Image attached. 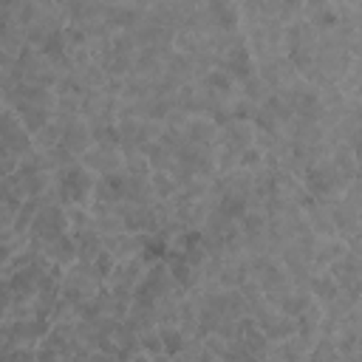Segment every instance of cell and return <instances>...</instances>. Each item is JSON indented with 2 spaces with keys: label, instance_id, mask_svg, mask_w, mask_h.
I'll return each mask as SVG.
<instances>
[{
  "label": "cell",
  "instance_id": "obj_23",
  "mask_svg": "<svg viewBox=\"0 0 362 362\" xmlns=\"http://www.w3.org/2000/svg\"><path fill=\"white\" fill-rule=\"evenodd\" d=\"M328 209H331V218H334V229H337V238L342 240H351L354 235L362 232V215L339 195L334 201H328Z\"/></svg>",
  "mask_w": 362,
  "mask_h": 362
},
{
  "label": "cell",
  "instance_id": "obj_29",
  "mask_svg": "<svg viewBox=\"0 0 362 362\" xmlns=\"http://www.w3.org/2000/svg\"><path fill=\"white\" fill-rule=\"evenodd\" d=\"M90 218H93V226H96V232L102 238L124 232V221H122L119 204H90Z\"/></svg>",
  "mask_w": 362,
  "mask_h": 362
},
{
  "label": "cell",
  "instance_id": "obj_6",
  "mask_svg": "<svg viewBox=\"0 0 362 362\" xmlns=\"http://www.w3.org/2000/svg\"><path fill=\"white\" fill-rule=\"evenodd\" d=\"M320 45V31L303 17L291 25H286V37H283V54L288 57V62L297 68L300 76H305L314 65V54Z\"/></svg>",
  "mask_w": 362,
  "mask_h": 362
},
{
  "label": "cell",
  "instance_id": "obj_45",
  "mask_svg": "<svg viewBox=\"0 0 362 362\" xmlns=\"http://www.w3.org/2000/svg\"><path fill=\"white\" fill-rule=\"evenodd\" d=\"M342 198L362 215V175L356 178V181H351L348 187H345V192H342Z\"/></svg>",
  "mask_w": 362,
  "mask_h": 362
},
{
  "label": "cell",
  "instance_id": "obj_24",
  "mask_svg": "<svg viewBox=\"0 0 362 362\" xmlns=\"http://www.w3.org/2000/svg\"><path fill=\"white\" fill-rule=\"evenodd\" d=\"M303 17L320 31V34H328L339 25V3H328V0H311V3H303Z\"/></svg>",
  "mask_w": 362,
  "mask_h": 362
},
{
  "label": "cell",
  "instance_id": "obj_7",
  "mask_svg": "<svg viewBox=\"0 0 362 362\" xmlns=\"http://www.w3.org/2000/svg\"><path fill=\"white\" fill-rule=\"evenodd\" d=\"M51 320H42V317H14V320H3V345H0V354H8L14 348H37L48 331H51Z\"/></svg>",
  "mask_w": 362,
  "mask_h": 362
},
{
  "label": "cell",
  "instance_id": "obj_13",
  "mask_svg": "<svg viewBox=\"0 0 362 362\" xmlns=\"http://www.w3.org/2000/svg\"><path fill=\"white\" fill-rule=\"evenodd\" d=\"M144 272H147V263L141 260V257H133V260H122V263H116L113 266V272H110V277H107V288L122 300V303H133V294H136V288H139V283H141V277H144Z\"/></svg>",
  "mask_w": 362,
  "mask_h": 362
},
{
  "label": "cell",
  "instance_id": "obj_26",
  "mask_svg": "<svg viewBox=\"0 0 362 362\" xmlns=\"http://www.w3.org/2000/svg\"><path fill=\"white\" fill-rule=\"evenodd\" d=\"M76 238V263H96L99 255L105 252V238L96 232V226H82L71 232Z\"/></svg>",
  "mask_w": 362,
  "mask_h": 362
},
{
  "label": "cell",
  "instance_id": "obj_43",
  "mask_svg": "<svg viewBox=\"0 0 362 362\" xmlns=\"http://www.w3.org/2000/svg\"><path fill=\"white\" fill-rule=\"evenodd\" d=\"M257 110H260V105H255V102H249V99H243V96H238V99L232 102V119H235V122H255Z\"/></svg>",
  "mask_w": 362,
  "mask_h": 362
},
{
  "label": "cell",
  "instance_id": "obj_50",
  "mask_svg": "<svg viewBox=\"0 0 362 362\" xmlns=\"http://www.w3.org/2000/svg\"><path fill=\"white\" fill-rule=\"evenodd\" d=\"M90 362H116V359L107 356V354H102V351H93V354H90Z\"/></svg>",
  "mask_w": 362,
  "mask_h": 362
},
{
  "label": "cell",
  "instance_id": "obj_52",
  "mask_svg": "<svg viewBox=\"0 0 362 362\" xmlns=\"http://www.w3.org/2000/svg\"><path fill=\"white\" fill-rule=\"evenodd\" d=\"M342 362H362L356 354H348V356H342Z\"/></svg>",
  "mask_w": 362,
  "mask_h": 362
},
{
  "label": "cell",
  "instance_id": "obj_36",
  "mask_svg": "<svg viewBox=\"0 0 362 362\" xmlns=\"http://www.w3.org/2000/svg\"><path fill=\"white\" fill-rule=\"evenodd\" d=\"M308 291H311V297H314L320 305H328L342 288H339V283L334 280L331 272H317V274L311 277V283H308Z\"/></svg>",
  "mask_w": 362,
  "mask_h": 362
},
{
  "label": "cell",
  "instance_id": "obj_18",
  "mask_svg": "<svg viewBox=\"0 0 362 362\" xmlns=\"http://www.w3.org/2000/svg\"><path fill=\"white\" fill-rule=\"evenodd\" d=\"M229 345L243 351V354H249V356H255V359H266L274 342H269V337L255 325L252 317H243L240 325H238V334H235V339Z\"/></svg>",
  "mask_w": 362,
  "mask_h": 362
},
{
  "label": "cell",
  "instance_id": "obj_9",
  "mask_svg": "<svg viewBox=\"0 0 362 362\" xmlns=\"http://www.w3.org/2000/svg\"><path fill=\"white\" fill-rule=\"evenodd\" d=\"M164 124L161 122H147V119H136V116H119V147L124 156H136L144 153V147L150 141H156L161 136Z\"/></svg>",
  "mask_w": 362,
  "mask_h": 362
},
{
  "label": "cell",
  "instance_id": "obj_21",
  "mask_svg": "<svg viewBox=\"0 0 362 362\" xmlns=\"http://www.w3.org/2000/svg\"><path fill=\"white\" fill-rule=\"evenodd\" d=\"M206 31H240V3L209 0L204 3Z\"/></svg>",
  "mask_w": 362,
  "mask_h": 362
},
{
  "label": "cell",
  "instance_id": "obj_25",
  "mask_svg": "<svg viewBox=\"0 0 362 362\" xmlns=\"http://www.w3.org/2000/svg\"><path fill=\"white\" fill-rule=\"evenodd\" d=\"M105 8H107V3H96V0H68V3H62L68 25L99 23V20H105Z\"/></svg>",
  "mask_w": 362,
  "mask_h": 362
},
{
  "label": "cell",
  "instance_id": "obj_38",
  "mask_svg": "<svg viewBox=\"0 0 362 362\" xmlns=\"http://www.w3.org/2000/svg\"><path fill=\"white\" fill-rule=\"evenodd\" d=\"M308 362H342V354H339V345L334 342V337L320 334L317 342L308 348Z\"/></svg>",
  "mask_w": 362,
  "mask_h": 362
},
{
  "label": "cell",
  "instance_id": "obj_17",
  "mask_svg": "<svg viewBox=\"0 0 362 362\" xmlns=\"http://www.w3.org/2000/svg\"><path fill=\"white\" fill-rule=\"evenodd\" d=\"M257 76L272 88V93H280L286 88H291L297 79H303L297 74V68L288 62V57H274V59H266V62H257Z\"/></svg>",
  "mask_w": 362,
  "mask_h": 362
},
{
  "label": "cell",
  "instance_id": "obj_48",
  "mask_svg": "<svg viewBox=\"0 0 362 362\" xmlns=\"http://www.w3.org/2000/svg\"><path fill=\"white\" fill-rule=\"evenodd\" d=\"M34 362H65L57 351H51V348H45V345H37V359Z\"/></svg>",
  "mask_w": 362,
  "mask_h": 362
},
{
  "label": "cell",
  "instance_id": "obj_33",
  "mask_svg": "<svg viewBox=\"0 0 362 362\" xmlns=\"http://www.w3.org/2000/svg\"><path fill=\"white\" fill-rule=\"evenodd\" d=\"M42 255H45L54 266L68 269V266H74V263H76V238L68 232V235L57 238L54 243H48V246L42 249Z\"/></svg>",
  "mask_w": 362,
  "mask_h": 362
},
{
  "label": "cell",
  "instance_id": "obj_40",
  "mask_svg": "<svg viewBox=\"0 0 362 362\" xmlns=\"http://www.w3.org/2000/svg\"><path fill=\"white\" fill-rule=\"evenodd\" d=\"M238 88H240V96H243V99H249V102H255V105H263V102L272 96V88H269L260 76H252V79L240 82Z\"/></svg>",
  "mask_w": 362,
  "mask_h": 362
},
{
  "label": "cell",
  "instance_id": "obj_2",
  "mask_svg": "<svg viewBox=\"0 0 362 362\" xmlns=\"http://www.w3.org/2000/svg\"><path fill=\"white\" fill-rule=\"evenodd\" d=\"M351 68H354L351 42L339 31H328V34H320L314 65L303 79L314 88H331V85H342V79L351 74Z\"/></svg>",
  "mask_w": 362,
  "mask_h": 362
},
{
  "label": "cell",
  "instance_id": "obj_32",
  "mask_svg": "<svg viewBox=\"0 0 362 362\" xmlns=\"http://www.w3.org/2000/svg\"><path fill=\"white\" fill-rule=\"evenodd\" d=\"M294 325H297V339H303L308 348L317 342V337L322 334V305L320 303H311L297 320H294Z\"/></svg>",
  "mask_w": 362,
  "mask_h": 362
},
{
  "label": "cell",
  "instance_id": "obj_31",
  "mask_svg": "<svg viewBox=\"0 0 362 362\" xmlns=\"http://www.w3.org/2000/svg\"><path fill=\"white\" fill-rule=\"evenodd\" d=\"M348 243L342 238H317V249H314V274L317 272H328L339 257H345Z\"/></svg>",
  "mask_w": 362,
  "mask_h": 362
},
{
  "label": "cell",
  "instance_id": "obj_41",
  "mask_svg": "<svg viewBox=\"0 0 362 362\" xmlns=\"http://www.w3.org/2000/svg\"><path fill=\"white\" fill-rule=\"evenodd\" d=\"M339 90H342L348 99L362 102V62H356V59H354V68H351V74L342 79Z\"/></svg>",
  "mask_w": 362,
  "mask_h": 362
},
{
  "label": "cell",
  "instance_id": "obj_44",
  "mask_svg": "<svg viewBox=\"0 0 362 362\" xmlns=\"http://www.w3.org/2000/svg\"><path fill=\"white\" fill-rule=\"evenodd\" d=\"M139 339H141V354H147V356H158V354H164V345H161V334H158V328L144 331Z\"/></svg>",
  "mask_w": 362,
  "mask_h": 362
},
{
  "label": "cell",
  "instance_id": "obj_20",
  "mask_svg": "<svg viewBox=\"0 0 362 362\" xmlns=\"http://www.w3.org/2000/svg\"><path fill=\"white\" fill-rule=\"evenodd\" d=\"M147 6H150V3H107V8H105V23H107V28H110L113 34H119V31H133V28L144 20Z\"/></svg>",
  "mask_w": 362,
  "mask_h": 362
},
{
  "label": "cell",
  "instance_id": "obj_12",
  "mask_svg": "<svg viewBox=\"0 0 362 362\" xmlns=\"http://www.w3.org/2000/svg\"><path fill=\"white\" fill-rule=\"evenodd\" d=\"M280 96L286 99V105L291 107L294 119H314L320 122L325 107H322V99H320V88L308 85L305 79H297L291 88L280 90Z\"/></svg>",
  "mask_w": 362,
  "mask_h": 362
},
{
  "label": "cell",
  "instance_id": "obj_8",
  "mask_svg": "<svg viewBox=\"0 0 362 362\" xmlns=\"http://www.w3.org/2000/svg\"><path fill=\"white\" fill-rule=\"evenodd\" d=\"M68 232H71L68 209H65L62 204H57V201H45V204L40 206V212H37L31 229H28V243L42 252L48 243H54L57 238H62V235H68Z\"/></svg>",
  "mask_w": 362,
  "mask_h": 362
},
{
  "label": "cell",
  "instance_id": "obj_5",
  "mask_svg": "<svg viewBox=\"0 0 362 362\" xmlns=\"http://www.w3.org/2000/svg\"><path fill=\"white\" fill-rule=\"evenodd\" d=\"M255 144V124L252 122H226L218 133L215 141V156H218V175L238 170L240 156Z\"/></svg>",
  "mask_w": 362,
  "mask_h": 362
},
{
  "label": "cell",
  "instance_id": "obj_39",
  "mask_svg": "<svg viewBox=\"0 0 362 362\" xmlns=\"http://www.w3.org/2000/svg\"><path fill=\"white\" fill-rule=\"evenodd\" d=\"M150 184H153V192H156V201H173L178 195V181L170 175V173H153L150 175Z\"/></svg>",
  "mask_w": 362,
  "mask_h": 362
},
{
  "label": "cell",
  "instance_id": "obj_22",
  "mask_svg": "<svg viewBox=\"0 0 362 362\" xmlns=\"http://www.w3.org/2000/svg\"><path fill=\"white\" fill-rule=\"evenodd\" d=\"M82 164L96 175H110V173H119L124 170V153L119 147H105V144H93L85 156H82Z\"/></svg>",
  "mask_w": 362,
  "mask_h": 362
},
{
  "label": "cell",
  "instance_id": "obj_34",
  "mask_svg": "<svg viewBox=\"0 0 362 362\" xmlns=\"http://www.w3.org/2000/svg\"><path fill=\"white\" fill-rule=\"evenodd\" d=\"M328 158H331L334 170L339 173V178L345 181V187H348L351 181H356V178H359V170H356V158H354V147H348V144H334Z\"/></svg>",
  "mask_w": 362,
  "mask_h": 362
},
{
  "label": "cell",
  "instance_id": "obj_51",
  "mask_svg": "<svg viewBox=\"0 0 362 362\" xmlns=\"http://www.w3.org/2000/svg\"><path fill=\"white\" fill-rule=\"evenodd\" d=\"M130 362H153V356H147V354H139L136 359H130Z\"/></svg>",
  "mask_w": 362,
  "mask_h": 362
},
{
  "label": "cell",
  "instance_id": "obj_46",
  "mask_svg": "<svg viewBox=\"0 0 362 362\" xmlns=\"http://www.w3.org/2000/svg\"><path fill=\"white\" fill-rule=\"evenodd\" d=\"M37 348H14L8 354H0V362H34Z\"/></svg>",
  "mask_w": 362,
  "mask_h": 362
},
{
  "label": "cell",
  "instance_id": "obj_49",
  "mask_svg": "<svg viewBox=\"0 0 362 362\" xmlns=\"http://www.w3.org/2000/svg\"><path fill=\"white\" fill-rule=\"evenodd\" d=\"M354 158H356V170H359V175H362V139L354 141Z\"/></svg>",
  "mask_w": 362,
  "mask_h": 362
},
{
  "label": "cell",
  "instance_id": "obj_42",
  "mask_svg": "<svg viewBox=\"0 0 362 362\" xmlns=\"http://www.w3.org/2000/svg\"><path fill=\"white\" fill-rule=\"evenodd\" d=\"M240 170H249V173H260V170H266V153L257 147V144H252L243 156H240V164H238Z\"/></svg>",
  "mask_w": 362,
  "mask_h": 362
},
{
  "label": "cell",
  "instance_id": "obj_4",
  "mask_svg": "<svg viewBox=\"0 0 362 362\" xmlns=\"http://www.w3.org/2000/svg\"><path fill=\"white\" fill-rule=\"evenodd\" d=\"M93 189H96V175L82 161H74V164L54 173L51 192H54L57 204H62L65 209L68 206H90L93 204Z\"/></svg>",
  "mask_w": 362,
  "mask_h": 362
},
{
  "label": "cell",
  "instance_id": "obj_37",
  "mask_svg": "<svg viewBox=\"0 0 362 362\" xmlns=\"http://www.w3.org/2000/svg\"><path fill=\"white\" fill-rule=\"evenodd\" d=\"M158 334H161V345H164V354L170 356V359H175L178 354H184L187 351V345L192 342L178 325H158Z\"/></svg>",
  "mask_w": 362,
  "mask_h": 362
},
{
  "label": "cell",
  "instance_id": "obj_27",
  "mask_svg": "<svg viewBox=\"0 0 362 362\" xmlns=\"http://www.w3.org/2000/svg\"><path fill=\"white\" fill-rule=\"evenodd\" d=\"M286 136L294 144H305V147H317V144L328 141L325 127L320 122H314V119H291V124L286 127Z\"/></svg>",
  "mask_w": 362,
  "mask_h": 362
},
{
  "label": "cell",
  "instance_id": "obj_11",
  "mask_svg": "<svg viewBox=\"0 0 362 362\" xmlns=\"http://www.w3.org/2000/svg\"><path fill=\"white\" fill-rule=\"evenodd\" d=\"M249 317H252L255 325L269 337V342H286V339H291V337L297 334L294 320L286 317L272 300H260V303L249 311Z\"/></svg>",
  "mask_w": 362,
  "mask_h": 362
},
{
  "label": "cell",
  "instance_id": "obj_47",
  "mask_svg": "<svg viewBox=\"0 0 362 362\" xmlns=\"http://www.w3.org/2000/svg\"><path fill=\"white\" fill-rule=\"evenodd\" d=\"M221 362H263V359H255V356H249V354H243V351L229 345V351L221 356Z\"/></svg>",
  "mask_w": 362,
  "mask_h": 362
},
{
  "label": "cell",
  "instance_id": "obj_19",
  "mask_svg": "<svg viewBox=\"0 0 362 362\" xmlns=\"http://www.w3.org/2000/svg\"><path fill=\"white\" fill-rule=\"evenodd\" d=\"M300 209H303V215H305L308 229H311L317 238H337L328 201H320V198H314V195L305 192V195L300 198Z\"/></svg>",
  "mask_w": 362,
  "mask_h": 362
},
{
  "label": "cell",
  "instance_id": "obj_3",
  "mask_svg": "<svg viewBox=\"0 0 362 362\" xmlns=\"http://www.w3.org/2000/svg\"><path fill=\"white\" fill-rule=\"evenodd\" d=\"M37 150L34 136L23 127V122L17 119V113L11 107H3V124H0V173L14 175L20 161L25 156H31Z\"/></svg>",
  "mask_w": 362,
  "mask_h": 362
},
{
  "label": "cell",
  "instance_id": "obj_15",
  "mask_svg": "<svg viewBox=\"0 0 362 362\" xmlns=\"http://www.w3.org/2000/svg\"><path fill=\"white\" fill-rule=\"evenodd\" d=\"M218 68H223L238 85L246 82V79H252V76H257V59H255V54H252V48H249L246 40L238 42L235 48H229V51L218 59Z\"/></svg>",
  "mask_w": 362,
  "mask_h": 362
},
{
  "label": "cell",
  "instance_id": "obj_1",
  "mask_svg": "<svg viewBox=\"0 0 362 362\" xmlns=\"http://www.w3.org/2000/svg\"><path fill=\"white\" fill-rule=\"evenodd\" d=\"M3 102L6 107H11L17 113V119L23 122V127L37 136L40 130H45L54 116H57V90L51 88H40V85H28V82H20L8 90H3Z\"/></svg>",
  "mask_w": 362,
  "mask_h": 362
},
{
  "label": "cell",
  "instance_id": "obj_10",
  "mask_svg": "<svg viewBox=\"0 0 362 362\" xmlns=\"http://www.w3.org/2000/svg\"><path fill=\"white\" fill-rule=\"evenodd\" d=\"M300 181H303L305 192L314 195V198H320V201H334V198H339V195L345 192V181H342L339 173L334 170L331 158H322V161L311 164V167L303 173Z\"/></svg>",
  "mask_w": 362,
  "mask_h": 362
},
{
  "label": "cell",
  "instance_id": "obj_28",
  "mask_svg": "<svg viewBox=\"0 0 362 362\" xmlns=\"http://www.w3.org/2000/svg\"><path fill=\"white\" fill-rule=\"evenodd\" d=\"M124 184H127V173L124 170L96 178L93 204H124Z\"/></svg>",
  "mask_w": 362,
  "mask_h": 362
},
{
  "label": "cell",
  "instance_id": "obj_16",
  "mask_svg": "<svg viewBox=\"0 0 362 362\" xmlns=\"http://www.w3.org/2000/svg\"><path fill=\"white\" fill-rule=\"evenodd\" d=\"M40 345L57 351L65 362H71L74 356H79L82 351H88V348L79 342V337H76V322H54L51 331H48V337H45ZM90 354H93V351H90Z\"/></svg>",
  "mask_w": 362,
  "mask_h": 362
},
{
  "label": "cell",
  "instance_id": "obj_30",
  "mask_svg": "<svg viewBox=\"0 0 362 362\" xmlns=\"http://www.w3.org/2000/svg\"><path fill=\"white\" fill-rule=\"evenodd\" d=\"M184 133H187V141H189V144L215 147L221 127H218L209 116H189V119H187V124H184Z\"/></svg>",
  "mask_w": 362,
  "mask_h": 362
},
{
  "label": "cell",
  "instance_id": "obj_35",
  "mask_svg": "<svg viewBox=\"0 0 362 362\" xmlns=\"http://www.w3.org/2000/svg\"><path fill=\"white\" fill-rule=\"evenodd\" d=\"M311 303H317V300L311 297V291H308V288H303V286H294V288H291V291H286V294H283V297H280L274 305H277V308H280L286 317L297 320V317H300V314H303V311H305Z\"/></svg>",
  "mask_w": 362,
  "mask_h": 362
},
{
  "label": "cell",
  "instance_id": "obj_14",
  "mask_svg": "<svg viewBox=\"0 0 362 362\" xmlns=\"http://www.w3.org/2000/svg\"><path fill=\"white\" fill-rule=\"evenodd\" d=\"M62 119V139L59 147H65L76 161H82V156L93 147V136H90V124L82 116H68V113H57Z\"/></svg>",
  "mask_w": 362,
  "mask_h": 362
}]
</instances>
